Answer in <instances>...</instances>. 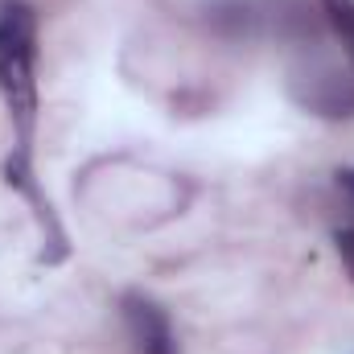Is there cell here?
<instances>
[{"mask_svg":"<svg viewBox=\"0 0 354 354\" xmlns=\"http://www.w3.org/2000/svg\"><path fill=\"white\" fill-rule=\"evenodd\" d=\"M338 256H342V268L354 276V231H338Z\"/></svg>","mask_w":354,"mask_h":354,"instance_id":"4","label":"cell"},{"mask_svg":"<svg viewBox=\"0 0 354 354\" xmlns=\"http://www.w3.org/2000/svg\"><path fill=\"white\" fill-rule=\"evenodd\" d=\"M124 322H128V334H132V342H136L140 354H177L174 326H169V317L153 301H145L136 292L124 297Z\"/></svg>","mask_w":354,"mask_h":354,"instance_id":"2","label":"cell"},{"mask_svg":"<svg viewBox=\"0 0 354 354\" xmlns=\"http://www.w3.org/2000/svg\"><path fill=\"white\" fill-rule=\"evenodd\" d=\"M0 95L17 132V157L8 161V181L33 194L29 149H33V124H37V25L21 0L0 4Z\"/></svg>","mask_w":354,"mask_h":354,"instance_id":"1","label":"cell"},{"mask_svg":"<svg viewBox=\"0 0 354 354\" xmlns=\"http://www.w3.org/2000/svg\"><path fill=\"white\" fill-rule=\"evenodd\" d=\"M342 177V185H346V194H351V202H354V169H346V174H338Z\"/></svg>","mask_w":354,"mask_h":354,"instance_id":"5","label":"cell"},{"mask_svg":"<svg viewBox=\"0 0 354 354\" xmlns=\"http://www.w3.org/2000/svg\"><path fill=\"white\" fill-rule=\"evenodd\" d=\"M322 8H326V21L334 25L338 41L346 46V54L354 62V0H322Z\"/></svg>","mask_w":354,"mask_h":354,"instance_id":"3","label":"cell"}]
</instances>
